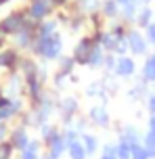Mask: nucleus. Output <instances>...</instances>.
<instances>
[{"label":"nucleus","mask_w":155,"mask_h":159,"mask_svg":"<svg viewBox=\"0 0 155 159\" xmlns=\"http://www.w3.org/2000/svg\"><path fill=\"white\" fill-rule=\"evenodd\" d=\"M126 42H128V50H130L132 55H147V50H149V42L147 38L140 34L139 27H130L128 30V36H126Z\"/></svg>","instance_id":"obj_6"},{"label":"nucleus","mask_w":155,"mask_h":159,"mask_svg":"<svg viewBox=\"0 0 155 159\" xmlns=\"http://www.w3.org/2000/svg\"><path fill=\"white\" fill-rule=\"evenodd\" d=\"M67 155H69V159H86L88 157L82 140H74V143L67 144Z\"/></svg>","instance_id":"obj_22"},{"label":"nucleus","mask_w":155,"mask_h":159,"mask_svg":"<svg viewBox=\"0 0 155 159\" xmlns=\"http://www.w3.org/2000/svg\"><path fill=\"white\" fill-rule=\"evenodd\" d=\"M27 23V13L25 8H15L8 15H4L0 19V34H4L7 38H13L17 32H21Z\"/></svg>","instance_id":"obj_2"},{"label":"nucleus","mask_w":155,"mask_h":159,"mask_svg":"<svg viewBox=\"0 0 155 159\" xmlns=\"http://www.w3.org/2000/svg\"><path fill=\"white\" fill-rule=\"evenodd\" d=\"M75 69V61L74 57H61L57 61V73H63V75H67V78H71V73H74Z\"/></svg>","instance_id":"obj_20"},{"label":"nucleus","mask_w":155,"mask_h":159,"mask_svg":"<svg viewBox=\"0 0 155 159\" xmlns=\"http://www.w3.org/2000/svg\"><path fill=\"white\" fill-rule=\"evenodd\" d=\"M86 117H88L90 124H94L97 128H109L111 124V117H109V111H107V107L103 103L98 105H92L86 113Z\"/></svg>","instance_id":"obj_8"},{"label":"nucleus","mask_w":155,"mask_h":159,"mask_svg":"<svg viewBox=\"0 0 155 159\" xmlns=\"http://www.w3.org/2000/svg\"><path fill=\"white\" fill-rule=\"evenodd\" d=\"M115 153H117V159H132V147L128 143H124V140H117Z\"/></svg>","instance_id":"obj_25"},{"label":"nucleus","mask_w":155,"mask_h":159,"mask_svg":"<svg viewBox=\"0 0 155 159\" xmlns=\"http://www.w3.org/2000/svg\"><path fill=\"white\" fill-rule=\"evenodd\" d=\"M145 138H147V140H151V143H155V128H149V132L145 134Z\"/></svg>","instance_id":"obj_35"},{"label":"nucleus","mask_w":155,"mask_h":159,"mask_svg":"<svg viewBox=\"0 0 155 159\" xmlns=\"http://www.w3.org/2000/svg\"><path fill=\"white\" fill-rule=\"evenodd\" d=\"M80 140H82V144H84V149H86V155H88V157L98 151V138L94 134L84 132V134H80Z\"/></svg>","instance_id":"obj_21"},{"label":"nucleus","mask_w":155,"mask_h":159,"mask_svg":"<svg viewBox=\"0 0 155 159\" xmlns=\"http://www.w3.org/2000/svg\"><path fill=\"white\" fill-rule=\"evenodd\" d=\"M57 111L61 115V119H63V126L65 128L71 126L75 115H78V111H80V101L75 96H65V98H61L57 103Z\"/></svg>","instance_id":"obj_5"},{"label":"nucleus","mask_w":155,"mask_h":159,"mask_svg":"<svg viewBox=\"0 0 155 159\" xmlns=\"http://www.w3.org/2000/svg\"><path fill=\"white\" fill-rule=\"evenodd\" d=\"M19 59H21V55H19V50L17 48H0V69H7L8 73L11 71H17V67H19Z\"/></svg>","instance_id":"obj_10"},{"label":"nucleus","mask_w":155,"mask_h":159,"mask_svg":"<svg viewBox=\"0 0 155 159\" xmlns=\"http://www.w3.org/2000/svg\"><path fill=\"white\" fill-rule=\"evenodd\" d=\"M115 61H117V57L115 55H105V61H103V67H105V71H113V67H115Z\"/></svg>","instance_id":"obj_31"},{"label":"nucleus","mask_w":155,"mask_h":159,"mask_svg":"<svg viewBox=\"0 0 155 159\" xmlns=\"http://www.w3.org/2000/svg\"><path fill=\"white\" fill-rule=\"evenodd\" d=\"M153 59H155V52H153Z\"/></svg>","instance_id":"obj_41"},{"label":"nucleus","mask_w":155,"mask_h":159,"mask_svg":"<svg viewBox=\"0 0 155 159\" xmlns=\"http://www.w3.org/2000/svg\"><path fill=\"white\" fill-rule=\"evenodd\" d=\"M4 44H7V36L0 34V48H4Z\"/></svg>","instance_id":"obj_36"},{"label":"nucleus","mask_w":155,"mask_h":159,"mask_svg":"<svg viewBox=\"0 0 155 159\" xmlns=\"http://www.w3.org/2000/svg\"><path fill=\"white\" fill-rule=\"evenodd\" d=\"M11 134L8 132V126H7V121H0V143H4V138Z\"/></svg>","instance_id":"obj_33"},{"label":"nucleus","mask_w":155,"mask_h":159,"mask_svg":"<svg viewBox=\"0 0 155 159\" xmlns=\"http://www.w3.org/2000/svg\"><path fill=\"white\" fill-rule=\"evenodd\" d=\"M147 101V111L149 115H155V92H149V96L145 98Z\"/></svg>","instance_id":"obj_32"},{"label":"nucleus","mask_w":155,"mask_h":159,"mask_svg":"<svg viewBox=\"0 0 155 159\" xmlns=\"http://www.w3.org/2000/svg\"><path fill=\"white\" fill-rule=\"evenodd\" d=\"M21 92H25V82L19 71H11L7 78V96L8 98H19Z\"/></svg>","instance_id":"obj_11"},{"label":"nucleus","mask_w":155,"mask_h":159,"mask_svg":"<svg viewBox=\"0 0 155 159\" xmlns=\"http://www.w3.org/2000/svg\"><path fill=\"white\" fill-rule=\"evenodd\" d=\"M145 38H147L149 46H155V21L149 27H145Z\"/></svg>","instance_id":"obj_30"},{"label":"nucleus","mask_w":155,"mask_h":159,"mask_svg":"<svg viewBox=\"0 0 155 159\" xmlns=\"http://www.w3.org/2000/svg\"><path fill=\"white\" fill-rule=\"evenodd\" d=\"M136 73V61H134V57H117V61H115V67H113V75L115 78H122V80H128L132 78Z\"/></svg>","instance_id":"obj_7"},{"label":"nucleus","mask_w":155,"mask_h":159,"mask_svg":"<svg viewBox=\"0 0 155 159\" xmlns=\"http://www.w3.org/2000/svg\"><path fill=\"white\" fill-rule=\"evenodd\" d=\"M132 159H149V155H147V149L143 147V144H134L132 147Z\"/></svg>","instance_id":"obj_27"},{"label":"nucleus","mask_w":155,"mask_h":159,"mask_svg":"<svg viewBox=\"0 0 155 159\" xmlns=\"http://www.w3.org/2000/svg\"><path fill=\"white\" fill-rule=\"evenodd\" d=\"M120 140H124V143H128L130 147H134V144L140 143V134L134 126H124L120 130Z\"/></svg>","instance_id":"obj_18"},{"label":"nucleus","mask_w":155,"mask_h":159,"mask_svg":"<svg viewBox=\"0 0 155 159\" xmlns=\"http://www.w3.org/2000/svg\"><path fill=\"white\" fill-rule=\"evenodd\" d=\"M101 2H103V0H74V11L90 17V15H94V13H98Z\"/></svg>","instance_id":"obj_12"},{"label":"nucleus","mask_w":155,"mask_h":159,"mask_svg":"<svg viewBox=\"0 0 155 159\" xmlns=\"http://www.w3.org/2000/svg\"><path fill=\"white\" fill-rule=\"evenodd\" d=\"M140 80L145 84H155V59H153V55H149L145 59L143 67H140Z\"/></svg>","instance_id":"obj_14"},{"label":"nucleus","mask_w":155,"mask_h":159,"mask_svg":"<svg viewBox=\"0 0 155 159\" xmlns=\"http://www.w3.org/2000/svg\"><path fill=\"white\" fill-rule=\"evenodd\" d=\"M52 2H55L57 8H67L69 4H71V0H52Z\"/></svg>","instance_id":"obj_34"},{"label":"nucleus","mask_w":155,"mask_h":159,"mask_svg":"<svg viewBox=\"0 0 155 159\" xmlns=\"http://www.w3.org/2000/svg\"><path fill=\"white\" fill-rule=\"evenodd\" d=\"M101 159H117V153H115V144H105L103 149V155Z\"/></svg>","instance_id":"obj_29"},{"label":"nucleus","mask_w":155,"mask_h":159,"mask_svg":"<svg viewBox=\"0 0 155 159\" xmlns=\"http://www.w3.org/2000/svg\"><path fill=\"white\" fill-rule=\"evenodd\" d=\"M86 96H92V98H105L107 96V80L92 82V84L86 88Z\"/></svg>","instance_id":"obj_19"},{"label":"nucleus","mask_w":155,"mask_h":159,"mask_svg":"<svg viewBox=\"0 0 155 159\" xmlns=\"http://www.w3.org/2000/svg\"><path fill=\"white\" fill-rule=\"evenodd\" d=\"M147 2H153V0H145V4H147Z\"/></svg>","instance_id":"obj_40"},{"label":"nucleus","mask_w":155,"mask_h":159,"mask_svg":"<svg viewBox=\"0 0 155 159\" xmlns=\"http://www.w3.org/2000/svg\"><path fill=\"white\" fill-rule=\"evenodd\" d=\"M55 11H57V7H55L52 0H30L27 7H25L27 17H30L32 21H36V23H40L44 19H50V15H52Z\"/></svg>","instance_id":"obj_3"},{"label":"nucleus","mask_w":155,"mask_h":159,"mask_svg":"<svg viewBox=\"0 0 155 159\" xmlns=\"http://www.w3.org/2000/svg\"><path fill=\"white\" fill-rule=\"evenodd\" d=\"M32 57L44 59V61H59L63 57V36L52 34V36H36L34 44L30 48Z\"/></svg>","instance_id":"obj_1"},{"label":"nucleus","mask_w":155,"mask_h":159,"mask_svg":"<svg viewBox=\"0 0 155 159\" xmlns=\"http://www.w3.org/2000/svg\"><path fill=\"white\" fill-rule=\"evenodd\" d=\"M63 153H67V143H65V138H63V132H61V134L48 144V155L52 159H61Z\"/></svg>","instance_id":"obj_17"},{"label":"nucleus","mask_w":155,"mask_h":159,"mask_svg":"<svg viewBox=\"0 0 155 159\" xmlns=\"http://www.w3.org/2000/svg\"><path fill=\"white\" fill-rule=\"evenodd\" d=\"M149 92H147V84L145 82H140V84H134V86L130 88V98H147Z\"/></svg>","instance_id":"obj_26"},{"label":"nucleus","mask_w":155,"mask_h":159,"mask_svg":"<svg viewBox=\"0 0 155 159\" xmlns=\"http://www.w3.org/2000/svg\"><path fill=\"white\" fill-rule=\"evenodd\" d=\"M8 143L13 144V149H15V151L21 153L27 144L32 143V138H30V134H27V128H25L23 124L15 126L13 130H11V134H8Z\"/></svg>","instance_id":"obj_9"},{"label":"nucleus","mask_w":155,"mask_h":159,"mask_svg":"<svg viewBox=\"0 0 155 159\" xmlns=\"http://www.w3.org/2000/svg\"><path fill=\"white\" fill-rule=\"evenodd\" d=\"M92 46H94V36H92V34L82 36V38L75 42L74 50H71V57H74L75 65H80V67H88V57H90Z\"/></svg>","instance_id":"obj_4"},{"label":"nucleus","mask_w":155,"mask_h":159,"mask_svg":"<svg viewBox=\"0 0 155 159\" xmlns=\"http://www.w3.org/2000/svg\"><path fill=\"white\" fill-rule=\"evenodd\" d=\"M105 55H107V50L101 46V44H98L97 40H94V46H92V50H90V57H88V67H103Z\"/></svg>","instance_id":"obj_15"},{"label":"nucleus","mask_w":155,"mask_h":159,"mask_svg":"<svg viewBox=\"0 0 155 159\" xmlns=\"http://www.w3.org/2000/svg\"><path fill=\"white\" fill-rule=\"evenodd\" d=\"M149 128H155V115H151V117H149Z\"/></svg>","instance_id":"obj_37"},{"label":"nucleus","mask_w":155,"mask_h":159,"mask_svg":"<svg viewBox=\"0 0 155 159\" xmlns=\"http://www.w3.org/2000/svg\"><path fill=\"white\" fill-rule=\"evenodd\" d=\"M13 144L11 143H0V159H11V155H13Z\"/></svg>","instance_id":"obj_28"},{"label":"nucleus","mask_w":155,"mask_h":159,"mask_svg":"<svg viewBox=\"0 0 155 159\" xmlns=\"http://www.w3.org/2000/svg\"><path fill=\"white\" fill-rule=\"evenodd\" d=\"M98 13L105 17L107 21H113L120 17V7L115 4V0H103L101 2V8H98Z\"/></svg>","instance_id":"obj_16"},{"label":"nucleus","mask_w":155,"mask_h":159,"mask_svg":"<svg viewBox=\"0 0 155 159\" xmlns=\"http://www.w3.org/2000/svg\"><path fill=\"white\" fill-rule=\"evenodd\" d=\"M40 159H52V157H50V155H42Z\"/></svg>","instance_id":"obj_39"},{"label":"nucleus","mask_w":155,"mask_h":159,"mask_svg":"<svg viewBox=\"0 0 155 159\" xmlns=\"http://www.w3.org/2000/svg\"><path fill=\"white\" fill-rule=\"evenodd\" d=\"M124 2H126V0H115V4H117V7H122Z\"/></svg>","instance_id":"obj_38"},{"label":"nucleus","mask_w":155,"mask_h":159,"mask_svg":"<svg viewBox=\"0 0 155 159\" xmlns=\"http://www.w3.org/2000/svg\"><path fill=\"white\" fill-rule=\"evenodd\" d=\"M128 30H130V27H128V23H124V21H113V23L109 25V32L113 34L117 40L126 38V36H128Z\"/></svg>","instance_id":"obj_24"},{"label":"nucleus","mask_w":155,"mask_h":159,"mask_svg":"<svg viewBox=\"0 0 155 159\" xmlns=\"http://www.w3.org/2000/svg\"><path fill=\"white\" fill-rule=\"evenodd\" d=\"M40 140H32V143L21 151V157L19 159H40Z\"/></svg>","instance_id":"obj_23"},{"label":"nucleus","mask_w":155,"mask_h":159,"mask_svg":"<svg viewBox=\"0 0 155 159\" xmlns=\"http://www.w3.org/2000/svg\"><path fill=\"white\" fill-rule=\"evenodd\" d=\"M155 21V11L149 4H145V7L139 8V13H136V19H134V23H136V27H149V25Z\"/></svg>","instance_id":"obj_13"}]
</instances>
